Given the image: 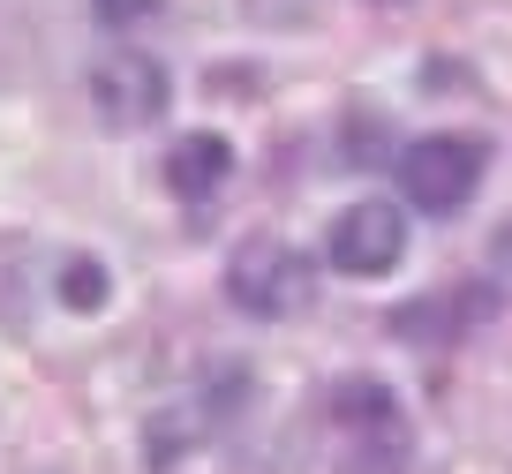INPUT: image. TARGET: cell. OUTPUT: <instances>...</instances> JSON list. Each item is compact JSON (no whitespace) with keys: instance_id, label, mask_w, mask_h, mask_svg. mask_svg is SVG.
I'll use <instances>...</instances> for the list:
<instances>
[{"instance_id":"cell-1","label":"cell","mask_w":512,"mask_h":474,"mask_svg":"<svg viewBox=\"0 0 512 474\" xmlns=\"http://www.w3.org/2000/svg\"><path fill=\"white\" fill-rule=\"evenodd\" d=\"M317 437L332 474H407V459H415V422L384 377H339L324 392Z\"/></svg>"},{"instance_id":"cell-2","label":"cell","mask_w":512,"mask_h":474,"mask_svg":"<svg viewBox=\"0 0 512 474\" xmlns=\"http://www.w3.org/2000/svg\"><path fill=\"white\" fill-rule=\"evenodd\" d=\"M226 301L241 316H264V324L302 316V309H317V264L279 234H249L226 256Z\"/></svg>"},{"instance_id":"cell-3","label":"cell","mask_w":512,"mask_h":474,"mask_svg":"<svg viewBox=\"0 0 512 474\" xmlns=\"http://www.w3.org/2000/svg\"><path fill=\"white\" fill-rule=\"evenodd\" d=\"M392 174H400V189H407L415 211L452 219L482 181V143L475 136H422V143H407V151L392 158Z\"/></svg>"},{"instance_id":"cell-4","label":"cell","mask_w":512,"mask_h":474,"mask_svg":"<svg viewBox=\"0 0 512 474\" xmlns=\"http://www.w3.org/2000/svg\"><path fill=\"white\" fill-rule=\"evenodd\" d=\"M407 256V211L384 204V196H362L332 219L324 234V264L347 271V279H384V271Z\"/></svg>"},{"instance_id":"cell-5","label":"cell","mask_w":512,"mask_h":474,"mask_svg":"<svg viewBox=\"0 0 512 474\" xmlns=\"http://www.w3.org/2000/svg\"><path fill=\"white\" fill-rule=\"evenodd\" d=\"M166 98H174V76H166L151 53H106V61H91V113L113 128V136H128V128H151L166 113Z\"/></svg>"},{"instance_id":"cell-6","label":"cell","mask_w":512,"mask_h":474,"mask_svg":"<svg viewBox=\"0 0 512 474\" xmlns=\"http://www.w3.org/2000/svg\"><path fill=\"white\" fill-rule=\"evenodd\" d=\"M234 181V143L226 136H181L174 143V158H166V189L181 196V204H211V196Z\"/></svg>"},{"instance_id":"cell-7","label":"cell","mask_w":512,"mask_h":474,"mask_svg":"<svg viewBox=\"0 0 512 474\" xmlns=\"http://www.w3.org/2000/svg\"><path fill=\"white\" fill-rule=\"evenodd\" d=\"M31 301H38V264H31V241L23 234H0V324H31Z\"/></svg>"},{"instance_id":"cell-8","label":"cell","mask_w":512,"mask_h":474,"mask_svg":"<svg viewBox=\"0 0 512 474\" xmlns=\"http://www.w3.org/2000/svg\"><path fill=\"white\" fill-rule=\"evenodd\" d=\"M53 294H61V309L98 316V309H106V264H98V256H83V249H68L61 271H53Z\"/></svg>"},{"instance_id":"cell-9","label":"cell","mask_w":512,"mask_h":474,"mask_svg":"<svg viewBox=\"0 0 512 474\" xmlns=\"http://www.w3.org/2000/svg\"><path fill=\"white\" fill-rule=\"evenodd\" d=\"M91 16H98V31H136V23L159 16V0H91Z\"/></svg>"},{"instance_id":"cell-10","label":"cell","mask_w":512,"mask_h":474,"mask_svg":"<svg viewBox=\"0 0 512 474\" xmlns=\"http://www.w3.org/2000/svg\"><path fill=\"white\" fill-rule=\"evenodd\" d=\"M256 23H302L309 8H324V0H241Z\"/></svg>"}]
</instances>
